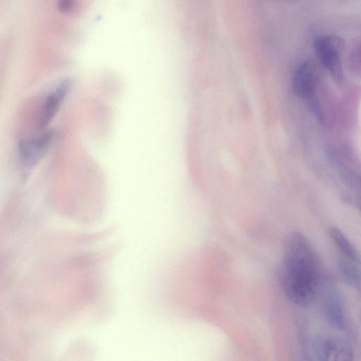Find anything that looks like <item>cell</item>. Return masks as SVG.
<instances>
[{
	"mask_svg": "<svg viewBox=\"0 0 361 361\" xmlns=\"http://www.w3.org/2000/svg\"><path fill=\"white\" fill-rule=\"evenodd\" d=\"M319 257L309 240L301 233L285 238L281 266V283L287 298L305 306L318 292L321 268Z\"/></svg>",
	"mask_w": 361,
	"mask_h": 361,
	"instance_id": "cell-1",
	"label": "cell"
},
{
	"mask_svg": "<svg viewBox=\"0 0 361 361\" xmlns=\"http://www.w3.org/2000/svg\"><path fill=\"white\" fill-rule=\"evenodd\" d=\"M313 46L320 62L334 81L342 83L344 73L341 54L345 46L344 39L334 35L320 36L314 40Z\"/></svg>",
	"mask_w": 361,
	"mask_h": 361,
	"instance_id": "cell-2",
	"label": "cell"
},
{
	"mask_svg": "<svg viewBox=\"0 0 361 361\" xmlns=\"http://www.w3.org/2000/svg\"><path fill=\"white\" fill-rule=\"evenodd\" d=\"M312 348L319 360H351L353 350L349 343L342 338L326 336L314 341Z\"/></svg>",
	"mask_w": 361,
	"mask_h": 361,
	"instance_id": "cell-3",
	"label": "cell"
},
{
	"mask_svg": "<svg viewBox=\"0 0 361 361\" xmlns=\"http://www.w3.org/2000/svg\"><path fill=\"white\" fill-rule=\"evenodd\" d=\"M53 137V132L46 131L37 137L22 140L18 148L23 164L26 167L35 166L49 147Z\"/></svg>",
	"mask_w": 361,
	"mask_h": 361,
	"instance_id": "cell-4",
	"label": "cell"
},
{
	"mask_svg": "<svg viewBox=\"0 0 361 361\" xmlns=\"http://www.w3.org/2000/svg\"><path fill=\"white\" fill-rule=\"evenodd\" d=\"M318 70L312 61L304 62L297 70L293 80L295 94L305 101L316 95Z\"/></svg>",
	"mask_w": 361,
	"mask_h": 361,
	"instance_id": "cell-5",
	"label": "cell"
},
{
	"mask_svg": "<svg viewBox=\"0 0 361 361\" xmlns=\"http://www.w3.org/2000/svg\"><path fill=\"white\" fill-rule=\"evenodd\" d=\"M72 85L70 79L61 80L48 94L42 105L39 127L45 128L53 120Z\"/></svg>",
	"mask_w": 361,
	"mask_h": 361,
	"instance_id": "cell-6",
	"label": "cell"
},
{
	"mask_svg": "<svg viewBox=\"0 0 361 361\" xmlns=\"http://www.w3.org/2000/svg\"><path fill=\"white\" fill-rule=\"evenodd\" d=\"M324 312L326 321L332 328L343 330L347 319L342 300L336 290H329L325 296Z\"/></svg>",
	"mask_w": 361,
	"mask_h": 361,
	"instance_id": "cell-7",
	"label": "cell"
},
{
	"mask_svg": "<svg viewBox=\"0 0 361 361\" xmlns=\"http://www.w3.org/2000/svg\"><path fill=\"white\" fill-rule=\"evenodd\" d=\"M357 262L342 255L338 258L337 267L344 280L349 285L359 289L360 286V273L357 265Z\"/></svg>",
	"mask_w": 361,
	"mask_h": 361,
	"instance_id": "cell-8",
	"label": "cell"
},
{
	"mask_svg": "<svg viewBox=\"0 0 361 361\" xmlns=\"http://www.w3.org/2000/svg\"><path fill=\"white\" fill-rule=\"evenodd\" d=\"M329 235L343 255L354 261L359 262V256L356 250L339 229L331 227L329 229Z\"/></svg>",
	"mask_w": 361,
	"mask_h": 361,
	"instance_id": "cell-9",
	"label": "cell"
},
{
	"mask_svg": "<svg viewBox=\"0 0 361 361\" xmlns=\"http://www.w3.org/2000/svg\"><path fill=\"white\" fill-rule=\"evenodd\" d=\"M76 5V0H59L58 7L61 12L64 13H71Z\"/></svg>",
	"mask_w": 361,
	"mask_h": 361,
	"instance_id": "cell-10",
	"label": "cell"
}]
</instances>
